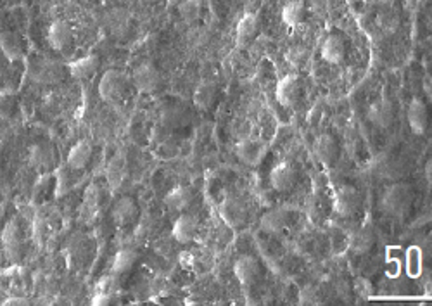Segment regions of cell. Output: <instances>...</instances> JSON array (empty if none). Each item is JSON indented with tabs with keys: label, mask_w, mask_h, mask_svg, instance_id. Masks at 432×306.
Returning a JSON list of instances; mask_svg holds the SVG:
<instances>
[{
	"label": "cell",
	"mask_w": 432,
	"mask_h": 306,
	"mask_svg": "<svg viewBox=\"0 0 432 306\" xmlns=\"http://www.w3.org/2000/svg\"><path fill=\"white\" fill-rule=\"evenodd\" d=\"M299 95H301V81H299L298 74L291 73L280 78V81L277 83V90H275V97L282 106L292 108L299 101Z\"/></svg>",
	"instance_id": "obj_6"
},
{
	"label": "cell",
	"mask_w": 432,
	"mask_h": 306,
	"mask_svg": "<svg viewBox=\"0 0 432 306\" xmlns=\"http://www.w3.org/2000/svg\"><path fill=\"white\" fill-rule=\"evenodd\" d=\"M92 154H94V147H92L90 142L87 139L83 141H78L73 147L68 152V168L73 170V172H78V170H83L85 166L90 163Z\"/></svg>",
	"instance_id": "obj_13"
},
{
	"label": "cell",
	"mask_w": 432,
	"mask_h": 306,
	"mask_svg": "<svg viewBox=\"0 0 432 306\" xmlns=\"http://www.w3.org/2000/svg\"><path fill=\"white\" fill-rule=\"evenodd\" d=\"M125 88H127V78L123 73L116 70H107L101 78L99 83V95L105 102H116L123 97Z\"/></svg>",
	"instance_id": "obj_2"
},
{
	"label": "cell",
	"mask_w": 432,
	"mask_h": 306,
	"mask_svg": "<svg viewBox=\"0 0 432 306\" xmlns=\"http://www.w3.org/2000/svg\"><path fill=\"white\" fill-rule=\"evenodd\" d=\"M424 175H425V180H427V185L432 187V158H429L427 163H425Z\"/></svg>",
	"instance_id": "obj_34"
},
{
	"label": "cell",
	"mask_w": 432,
	"mask_h": 306,
	"mask_svg": "<svg viewBox=\"0 0 432 306\" xmlns=\"http://www.w3.org/2000/svg\"><path fill=\"white\" fill-rule=\"evenodd\" d=\"M135 88L142 94H152L161 87V73L152 63H142L132 73Z\"/></svg>",
	"instance_id": "obj_3"
},
{
	"label": "cell",
	"mask_w": 432,
	"mask_h": 306,
	"mask_svg": "<svg viewBox=\"0 0 432 306\" xmlns=\"http://www.w3.org/2000/svg\"><path fill=\"white\" fill-rule=\"evenodd\" d=\"M296 178H298V173H296L294 166L289 163H280L270 172V183L277 192L291 190L294 187Z\"/></svg>",
	"instance_id": "obj_10"
},
{
	"label": "cell",
	"mask_w": 432,
	"mask_h": 306,
	"mask_svg": "<svg viewBox=\"0 0 432 306\" xmlns=\"http://www.w3.org/2000/svg\"><path fill=\"white\" fill-rule=\"evenodd\" d=\"M313 154L318 159V163L325 166H331L338 161L339 158V145L334 137L331 135H320L315 142H313Z\"/></svg>",
	"instance_id": "obj_9"
},
{
	"label": "cell",
	"mask_w": 432,
	"mask_h": 306,
	"mask_svg": "<svg viewBox=\"0 0 432 306\" xmlns=\"http://www.w3.org/2000/svg\"><path fill=\"white\" fill-rule=\"evenodd\" d=\"M47 42L54 50L61 52V50L68 49L73 43V28L64 19H56L52 25L49 26L47 32Z\"/></svg>",
	"instance_id": "obj_7"
},
{
	"label": "cell",
	"mask_w": 432,
	"mask_h": 306,
	"mask_svg": "<svg viewBox=\"0 0 432 306\" xmlns=\"http://www.w3.org/2000/svg\"><path fill=\"white\" fill-rule=\"evenodd\" d=\"M369 120L372 121L376 127L387 128L394 121V106L389 99H380L376 101L369 110Z\"/></svg>",
	"instance_id": "obj_14"
},
{
	"label": "cell",
	"mask_w": 432,
	"mask_h": 306,
	"mask_svg": "<svg viewBox=\"0 0 432 306\" xmlns=\"http://www.w3.org/2000/svg\"><path fill=\"white\" fill-rule=\"evenodd\" d=\"M192 201L194 190L187 185L173 187V189L165 196L166 206H169V208L175 210V212H183V210H187Z\"/></svg>",
	"instance_id": "obj_24"
},
{
	"label": "cell",
	"mask_w": 432,
	"mask_h": 306,
	"mask_svg": "<svg viewBox=\"0 0 432 306\" xmlns=\"http://www.w3.org/2000/svg\"><path fill=\"white\" fill-rule=\"evenodd\" d=\"M234 275H236L240 284H253V282H256L258 275H260V263L253 256L237 258L236 263H234Z\"/></svg>",
	"instance_id": "obj_15"
},
{
	"label": "cell",
	"mask_w": 432,
	"mask_h": 306,
	"mask_svg": "<svg viewBox=\"0 0 432 306\" xmlns=\"http://www.w3.org/2000/svg\"><path fill=\"white\" fill-rule=\"evenodd\" d=\"M197 220L192 215H180L175 220L172 229V236L176 243L180 244H189L196 239L197 234Z\"/></svg>",
	"instance_id": "obj_16"
},
{
	"label": "cell",
	"mask_w": 432,
	"mask_h": 306,
	"mask_svg": "<svg viewBox=\"0 0 432 306\" xmlns=\"http://www.w3.org/2000/svg\"><path fill=\"white\" fill-rule=\"evenodd\" d=\"M137 261V253L132 249H120L116 254H114L113 265H111V270H113L114 275H121L125 272L132 270V267Z\"/></svg>",
	"instance_id": "obj_28"
},
{
	"label": "cell",
	"mask_w": 432,
	"mask_h": 306,
	"mask_svg": "<svg viewBox=\"0 0 432 306\" xmlns=\"http://www.w3.org/2000/svg\"><path fill=\"white\" fill-rule=\"evenodd\" d=\"M180 263L185 265V267H190V265L194 263V254L189 253V251L182 253V254H180Z\"/></svg>",
	"instance_id": "obj_35"
},
{
	"label": "cell",
	"mask_w": 432,
	"mask_h": 306,
	"mask_svg": "<svg viewBox=\"0 0 432 306\" xmlns=\"http://www.w3.org/2000/svg\"><path fill=\"white\" fill-rule=\"evenodd\" d=\"M0 47H2V54H4L9 61H12V63L21 59L23 54H25L21 39H19L16 33L11 32L2 33V37H0Z\"/></svg>",
	"instance_id": "obj_25"
},
{
	"label": "cell",
	"mask_w": 432,
	"mask_h": 306,
	"mask_svg": "<svg viewBox=\"0 0 432 306\" xmlns=\"http://www.w3.org/2000/svg\"><path fill=\"white\" fill-rule=\"evenodd\" d=\"M2 247L6 251V258L12 263H18L21 258V230L16 222H9L2 230Z\"/></svg>",
	"instance_id": "obj_8"
},
{
	"label": "cell",
	"mask_w": 432,
	"mask_h": 306,
	"mask_svg": "<svg viewBox=\"0 0 432 306\" xmlns=\"http://www.w3.org/2000/svg\"><path fill=\"white\" fill-rule=\"evenodd\" d=\"M376 244V230L372 225H363L358 230H355L349 239V246L356 254H365Z\"/></svg>",
	"instance_id": "obj_23"
},
{
	"label": "cell",
	"mask_w": 432,
	"mask_h": 306,
	"mask_svg": "<svg viewBox=\"0 0 432 306\" xmlns=\"http://www.w3.org/2000/svg\"><path fill=\"white\" fill-rule=\"evenodd\" d=\"M408 125H410L411 132L415 135H422L427 130L429 111L422 99H411L410 106H408Z\"/></svg>",
	"instance_id": "obj_11"
},
{
	"label": "cell",
	"mask_w": 432,
	"mask_h": 306,
	"mask_svg": "<svg viewBox=\"0 0 432 306\" xmlns=\"http://www.w3.org/2000/svg\"><path fill=\"white\" fill-rule=\"evenodd\" d=\"M137 215H138L137 204H135V201L128 196L120 197V199L114 203L113 212H111V218H113V222L116 223L118 227H125L128 225V223H132L137 218Z\"/></svg>",
	"instance_id": "obj_12"
},
{
	"label": "cell",
	"mask_w": 432,
	"mask_h": 306,
	"mask_svg": "<svg viewBox=\"0 0 432 306\" xmlns=\"http://www.w3.org/2000/svg\"><path fill=\"white\" fill-rule=\"evenodd\" d=\"M267 144L260 139H243V141L237 142L236 145V154L244 165L256 166L263 161V158L267 156Z\"/></svg>",
	"instance_id": "obj_4"
},
{
	"label": "cell",
	"mask_w": 432,
	"mask_h": 306,
	"mask_svg": "<svg viewBox=\"0 0 432 306\" xmlns=\"http://www.w3.org/2000/svg\"><path fill=\"white\" fill-rule=\"evenodd\" d=\"M220 212H222L223 220H225L230 227H239L246 222L247 210L246 206H244L243 201L237 199V197H227V199L223 201Z\"/></svg>",
	"instance_id": "obj_17"
},
{
	"label": "cell",
	"mask_w": 432,
	"mask_h": 306,
	"mask_svg": "<svg viewBox=\"0 0 432 306\" xmlns=\"http://www.w3.org/2000/svg\"><path fill=\"white\" fill-rule=\"evenodd\" d=\"M30 165L37 170H49L56 165V151L49 142H42L30 149Z\"/></svg>",
	"instance_id": "obj_18"
},
{
	"label": "cell",
	"mask_w": 432,
	"mask_h": 306,
	"mask_svg": "<svg viewBox=\"0 0 432 306\" xmlns=\"http://www.w3.org/2000/svg\"><path fill=\"white\" fill-rule=\"evenodd\" d=\"M200 11H203V4L200 0H183L180 4L178 12L182 16L183 21L194 23L200 18Z\"/></svg>",
	"instance_id": "obj_30"
},
{
	"label": "cell",
	"mask_w": 432,
	"mask_h": 306,
	"mask_svg": "<svg viewBox=\"0 0 432 306\" xmlns=\"http://www.w3.org/2000/svg\"><path fill=\"white\" fill-rule=\"evenodd\" d=\"M407 272L410 277H418L422 272V253L418 247H410L407 253Z\"/></svg>",
	"instance_id": "obj_32"
},
{
	"label": "cell",
	"mask_w": 432,
	"mask_h": 306,
	"mask_svg": "<svg viewBox=\"0 0 432 306\" xmlns=\"http://www.w3.org/2000/svg\"><path fill=\"white\" fill-rule=\"evenodd\" d=\"M214 99H216V87L213 83H207V81L200 83L194 92V102L200 110H207V108L213 106Z\"/></svg>",
	"instance_id": "obj_29"
},
{
	"label": "cell",
	"mask_w": 432,
	"mask_h": 306,
	"mask_svg": "<svg viewBox=\"0 0 432 306\" xmlns=\"http://www.w3.org/2000/svg\"><path fill=\"white\" fill-rule=\"evenodd\" d=\"M289 213L284 208H274L263 213L260 220V225L268 234H280L287 227Z\"/></svg>",
	"instance_id": "obj_21"
},
{
	"label": "cell",
	"mask_w": 432,
	"mask_h": 306,
	"mask_svg": "<svg viewBox=\"0 0 432 306\" xmlns=\"http://www.w3.org/2000/svg\"><path fill=\"white\" fill-rule=\"evenodd\" d=\"M118 289V278L114 275H105L97 282L92 296V305H110L114 299Z\"/></svg>",
	"instance_id": "obj_19"
},
{
	"label": "cell",
	"mask_w": 432,
	"mask_h": 306,
	"mask_svg": "<svg viewBox=\"0 0 432 306\" xmlns=\"http://www.w3.org/2000/svg\"><path fill=\"white\" fill-rule=\"evenodd\" d=\"M360 208V194L355 187L342 185L339 187L334 196V212L342 218H349L355 215Z\"/></svg>",
	"instance_id": "obj_5"
},
{
	"label": "cell",
	"mask_w": 432,
	"mask_h": 306,
	"mask_svg": "<svg viewBox=\"0 0 432 306\" xmlns=\"http://www.w3.org/2000/svg\"><path fill=\"white\" fill-rule=\"evenodd\" d=\"M346 2H348L349 6H355V4H358L360 0H346Z\"/></svg>",
	"instance_id": "obj_37"
},
{
	"label": "cell",
	"mask_w": 432,
	"mask_h": 306,
	"mask_svg": "<svg viewBox=\"0 0 432 306\" xmlns=\"http://www.w3.org/2000/svg\"><path fill=\"white\" fill-rule=\"evenodd\" d=\"M125 173H127V168H125V163L121 158H114L111 161L110 168H107V178H110V183L113 189H116L125 178Z\"/></svg>",
	"instance_id": "obj_31"
},
{
	"label": "cell",
	"mask_w": 432,
	"mask_h": 306,
	"mask_svg": "<svg viewBox=\"0 0 432 306\" xmlns=\"http://www.w3.org/2000/svg\"><path fill=\"white\" fill-rule=\"evenodd\" d=\"M258 30H260V19L253 12H247L237 25V42L247 43L258 35Z\"/></svg>",
	"instance_id": "obj_26"
},
{
	"label": "cell",
	"mask_w": 432,
	"mask_h": 306,
	"mask_svg": "<svg viewBox=\"0 0 432 306\" xmlns=\"http://www.w3.org/2000/svg\"><path fill=\"white\" fill-rule=\"evenodd\" d=\"M305 19V4L301 0H291L282 9V21L287 26H298Z\"/></svg>",
	"instance_id": "obj_27"
},
{
	"label": "cell",
	"mask_w": 432,
	"mask_h": 306,
	"mask_svg": "<svg viewBox=\"0 0 432 306\" xmlns=\"http://www.w3.org/2000/svg\"><path fill=\"white\" fill-rule=\"evenodd\" d=\"M411 203H413V190H411L410 183L394 182L384 192L380 206H382V210L387 215L401 218V216H404L410 212Z\"/></svg>",
	"instance_id": "obj_1"
},
{
	"label": "cell",
	"mask_w": 432,
	"mask_h": 306,
	"mask_svg": "<svg viewBox=\"0 0 432 306\" xmlns=\"http://www.w3.org/2000/svg\"><path fill=\"white\" fill-rule=\"evenodd\" d=\"M71 76L78 78V80H87V78L94 76L99 70V57L90 54V56H83L80 59H74L68 64Z\"/></svg>",
	"instance_id": "obj_22"
},
{
	"label": "cell",
	"mask_w": 432,
	"mask_h": 306,
	"mask_svg": "<svg viewBox=\"0 0 432 306\" xmlns=\"http://www.w3.org/2000/svg\"><path fill=\"white\" fill-rule=\"evenodd\" d=\"M346 45L339 35H329L322 43V59L329 64H339L344 61Z\"/></svg>",
	"instance_id": "obj_20"
},
{
	"label": "cell",
	"mask_w": 432,
	"mask_h": 306,
	"mask_svg": "<svg viewBox=\"0 0 432 306\" xmlns=\"http://www.w3.org/2000/svg\"><path fill=\"white\" fill-rule=\"evenodd\" d=\"M287 59L291 61L292 64H301L302 61L306 59V52L301 49H292L291 52L287 54Z\"/></svg>",
	"instance_id": "obj_33"
},
{
	"label": "cell",
	"mask_w": 432,
	"mask_h": 306,
	"mask_svg": "<svg viewBox=\"0 0 432 306\" xmlns=\"http://www.w3.org/2000/svg\"><path fill=\"white\" fill-rule=\"evenodd\" d=\"M6 306H11V305H28V299L25 298H9L4 301Z\"/></svg>",
	"instance_id": "obj_36"
}]
</instances>
